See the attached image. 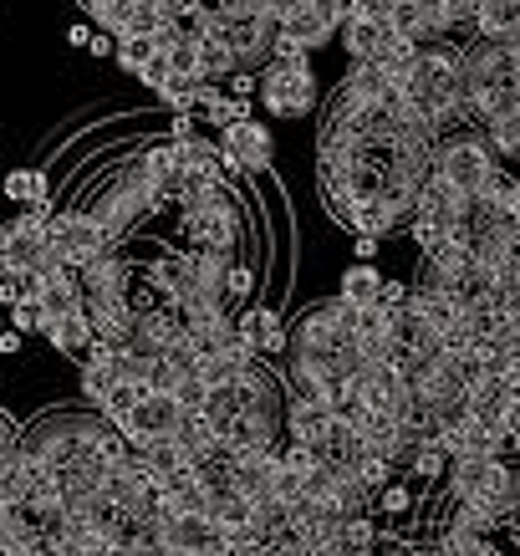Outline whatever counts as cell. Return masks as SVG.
<instances>
[{
  "instance_id": "obj_18",
  "label": "cell",
  "mask_w": 520,
  "mask_h": 556,
  "mask_svg": "<svg viewBox=\"0 0 520 556\" xmlns=\"http://www.w3.org/2000/svg\"><path fill=\"white\" fill-rule=\"evenodd\" d=\"M408 470L423 475V480H439V475L449 470V455H444V444H439V439H423L419 450H414V459H408Z\"/></svg>"
},
{
  "instance_id": "obj_10",
  "label": "cell",
  "mask_w": 520,
  "mask_h": 556,
  "mask_svg": "<svg viewBox=\"0 0 520 556\" xmlns=\"http://www.w3.org/2000/svg\"><path fill=\"white\" fill-rule=\"evenodd\" d=\"M281 429L291 444H306V450H321L327 444V434H332V414L321 404H302V399H291V404L281 408Z\"/></svg>"
},
{
  "instance_id": "obj_14",
  "label": "cell",
  "mask_w": 520,
  "mask_h": 556,
  "mask_svg": "<svg viewBox=\"0 0 520 556\" xmlns=\"http://www.w3.org/2000/svg\"><path fill=\"white\" fill-rule=\"evenodd\" d=\"M480 138H485V149L495 153V164H500V159L520 164V108H505L500 118H490L485 128H480Z\"/></svg>"
},
{
  "instance_id": "obj_4",
  "label": "cell",
  "mask_w": 520,
  "mask_h": 556,
  "mask_svg": "<svg viewBox=\"0 0 520 556\" xmlns=\"http://www.w3.org/2000/svg\"><path fill=\"white\" fill-rule=\"evenodd\" d=\"M107 251H113V240L102 236L98 219L87 215V210H62V215H51V261H56V266L83 270Z\"/></svg>"
},
{
  "instance_id": "obj_30",
  "label": "cell",
  "mask_w": 520,
  "mask_h": 556,
  "mask_svg": "<svg viewBox=\"0 0 520 556\" xmlns=\"http://www.w3.org/2000/svg\"><path fill=\"white\" fill-rule=\"evenodd\" d=\"M0 332H5V317H0Z\"/></svg>"
},
{
  "instance_id": "obj_24",
  "label": "cell",
  "mask_w": 520,
  "mask_h": 556,
  "mask_svg": "<svg viewBox=\"0 0 520 556\" xmlns=\"http://www.w3.org/2000/svg\"><path fill=\"white\" fill-rule=\"evenodd\" d=\"M16 444H21V429H16L11 419H5V414H0V465L16 455Z\"/></svg>"
},
{
  "instance_id": "obj_1",
  "label": "cell",
  "mask_w": 520,
  "mask_h": 556,
  "mask_svg": "<svg viewBox=\"0 0 520 556\" xmlns=\"http://www.w3.org/2000/svg\"><path fill=\"white\" fill-rule=\"evenodd\" d=\"M429 174H434V179H444L459 200L470 204L474 194H480V189L500 174V164H495V153L485 149V138H480V134H454V138H439L434 159H429Z\"/></svg>"
},
{
  "instance_id": "obj_20",
  "label": "cell",
  "mask_w": 520,
  "mask_h": 556,
  "mask_svg": "<svg viewBox=\"0 0 520 556\" xmlns=\"http://www.w3.org/2000/svg\"><path fill=\"white\" fill-rule=\"evenodd\" d=\"M174 383H179V372L168 368L164 357H153L149 368H143V393H174Z\"/></svg>"
},
{
  "instance_id": "obj_19",
  "label": "cell",
  "mask_w": 520,
  "mask_h": 556,
  "mask_svg": "<svg viewBox=\"0 0 520 556\" xmlns=\"http://www.w3.org/2000/svg\"><path fill=\"white\" fill-rule=\"evenodd\" d=\"M138 83L149 87V92H164L174 77H168V62H164V51H149L143 56V67H138Z\"/></svg>"
},
{
  "instance_id": "obj_13",
  "label": "cell",
  "mask_w": 520,
  "mask_h": 556,
  "mask_svg": "<svg viewBox=\"0 0 520 556\" xmlns=\"http://www.w3.org/2000/svg\"><path fill=\"white\" fill-rule=\"evenodd\" d=\"M378 291H383V270L378 266H347L342 270V281H337V302H347L353 312L378 302Z\"/></svg>"
},
{
  "instance_id": "obj_8",
  "label": "cell",
  "mask_w": 520,
  "mask_h": 556,
  "mask_svg": "<svg viewBox=\"0 0 520 556\" xmlns=\"http://www.w3.org/2000/svg\"><path fill=\"white\" fill-rule=\"evenodd\" d=\"M347 21V5H281V31L276 41H291L296 51H312L327 47L337 36V26Z\"/></svg>"
},
{
  "instance_id": "obj_27",
  "label": "cell",
  "mask_w": 520,
  "mask_h": 556,
  "mask_svg": "<svg viewBox=\"0 0 520 556\" xmlns=\"http://www.w3.org/2000/svg\"><path fill=\"white\" fill-rule=\"evenodd\" d=\"M113 47H118V41H107V36H98V31H92V41H87L92 56H113Z\"/></svg>"
},
{
  "instance_id": "obj_11",
  "label": "cell",
  "mask_w": 520,
  "mask_h": 556,
  "mask_svg": "<svg viewBox=\"0 0 520 556\" xmlns=\"http://www.w3.org/2000/svg\"><path fill=\"white\" fill-rule=\"evenodd\" d=\"M41 332H47V342L62 357H83L87 348H92V327H87V312H83V306H72V312H56V317H47V321H41Z\"/></svg>"
},
{
  "instance_id": "obj_23",
  "label": "cell",
  "mask_w": 520,
  "mask_h": 556,
  "mask_svg": "<svg viewBox=\"0 0 520 556\" xmlns=\"http://www.w3.org/2000/svg\"><path fill=\"white\" fill-rule=\"evenodd\" d=\"M372 501H378V506H383L388 516H403V510L414 506V495H408V485H383L378 495H372Z\"/></svg>"
},
{
  "instance_id": "obj_21",
  "label": "cell",
  "mask_w": 520,
  "mask_h": 556,
  "mask_svg": "<svg viewBox=\"0 0 520 556\" xmlns=\"http://www.w3.org/2000/svg\"><path fill=\"white\" fill-rule=\"evenodd\" d=\"M5 332H16V338L41 332V306H36V302H16V306H11V327H5Z\"/></svg>"
},
{
  "instance_id": "obj_26",
  "label": "cell",
  "mask_w": 520,
  "mask_h": 556,
  "mask_svg": "<svg viewBox=\"0 0 520 556\" xmlns=\"http://www.w3.org/2000/svg\"><path fill=\"white\" fill-rule=\"evenodd\" d=\"M21 302V281H5L0 276V306H16Z\"/></svg>"
},
{
  "instance_id": "obj_16",
  "label": "cell",
  "mask_w": 520,
  "mask_h": 556,
  "mask_svg": "<svg viewBox=\"0 0 520 556\" xmlns=\"http://www.w3.org/2000/svg\"><path fill=\"white\" fill-rule=\"evenodd\" d=\"M138 404H143V383H107V393H102V404H98V419L123 424Z\"/></svg>"
},
{
  "instance_id": "obj_22",
  "label": "cell",
  "mask_w": 520,
  "mask_h": 556,
  "mask_svg": "<svg viewBox=\"0 0 520 556\" xmlns=\"http://www.w3.org/2000/svg\"><path fill=\"white\" fill-rule=\"evenodd\" d=\"M251 287H255V270H251V266H236V261H230V270H225V302L245 296Z\"/></svg>"
},
{
  "instance_id": "obj_9",
  "label": "cell",
  "mask_w": 520,
  "mask_h": 556,
  "mask_svg": "<svg viewBox=\"0 0 520 556\" xmlns=\"http://www.w3.org/2000/svg\"><path fill=\"white\" fill-rule=\"evenodd\" d=\"M236 338L245 342L255 357H270L286 348V321L276 306H251V312L236 321Z\"/></svg>"
},
{
  "instance_id": "obj_17",
  "label": "cell",
  "mask_w": 520,
  "mask_h": 556,
  "mask_svg": "<svg viewBox=\"0 0 520 556\" xmlns=\"http://www.w3.org/2000/svg\"><path fill=\"white\" fill-rule=\"evenodd\" d=\"M164 62H168V77H174V83H200V47H194L189 36H179L174 47H164Z\"/></svg>"
},
{
  "instance_id": "obj_25",
  "label": "cell",
  "mask_w": 520,
  "mask_h": 556,
  "mask_svg": "<svg viewBox=\"0 0 520 556\" xmlns=\"http://www.w3.org/2000/svg\"><path fill=\"white\" fill-rule=\"evenodd\" d=\"M353 255H357V266H372V255H378V240L357 236V240H353Z\"/></svg>"
},
{
  "instance_id": "obj_3",
  "label": "cell",
  "mask_w": 520,
  "mask_h": 556,
  "mask_svg": "<svg viewBox=\"0 0 520 556\" xmlns=\"http://www.w3.org/2000/svg\"><path fill=\"white\" fill-rule=\"evenodd\" d=\"M270 118H302L312 98H317V77H312V56L306 62H266V77L255 83Z\"/></svg>"
},
{
  "instance_id": "obj_12",
  "label": "cell",
  "mask_w": 520,
  "mask_h": 556,
  "mask_svg": "<svg viewBox=\"0 0 520 556\" xmlns=\"http://www.w3.org/2000/svg\"><path fill=\"white\" fill-rule=\"evenodd\" d=\"M516 31H520V5H474L470 41H490V47H505V41H510Z\"/></svg>"
},
{
  "instance_id": "obj_6",
  "label": "cell",
  "mask_w": 520,
  "mask_h": 556,
  "mask_svg": "<svg viewBox=\"0 0 520 556\" xmlns=\"http://www.w3.org/2000/svg\"><path fill=\"white\" fill-rule=\"evenodd\" d=\"M219 159H225V169L230 174H255V169H270V159H276V138L261 118H245V123H230V128H219Z\"/></svg>"
},
{
  "instance_id": "obj_29",
  "label": "cell",
  "mask_w": 520,
  "mask_h": 556,
  "mask_svg": "<svg viewBox=\"0 0 520 556\" xmlns=\"http://www.w3.org/2000/svg\"><path fill=\"white\" fill-rule=\"evenodd\" d=\"M67 41H72V47H87V41H92V26H72Z\"/></svg>"
},
{
  "instance_id": "obj_7",
  "label": "cell",
  "mask_w": 520,
  "mask_h": 556,
  "mask_svg": "<svg viewBox=\"0 0 520 556\" xmlns=\"http://www.w3.org/2000/svg\"><path fill=\"white\" fill-rule=\"evenodd\" d=\"M388 36H393L388 5H347V21L337 26L332 41L353 56V67H363V62H378V56H383Z\"/></svg>"
},
{
  "instance_id": "obj_2",
  "label": "cell",
  "mask_w": 520,
  "mask_h": 556,
  "mask_svg": "<svg viewBox=\"0 0 520 556\" xmlns=\"http://www.w3.org/2000/svg\"><path fill=\"white\" fill-rule=\"evenodd\" d=\"M185 210V236L194 251H215V255H230L240 245V210L236 200L219 189V194H210V200H194V204H179Z\"/></svg>"
},
{
  "instance_id": "obj_5",
  "label": "cell",
  "mask_w": 520,
  "mask_h": 556,
  "mask_svg": "<svg viewBox=\"0 0 520 556\" xmlns=\"http://www.w3.org/2000/svg\"><path fill=\"white\" fill-rule=\"evenodd\" d=\"M179 424H185V414H179V404L168 393H143V404L123 424H113V429L123 434L128 450H149V444H168V439L179 434Z\"/></svg>"
},
{
  "instance_id": "obj_15",
  "label": "cell",
  "mask_w": 520,
  "mask_h": 556,
  "mask_svg": "<svg viewBox=\"0 0 520 556\" xmlns=\"http://www.w3.org/2000/svg\"><path fill=\"white\" fill-rule=\"evenodd\" d=\"M5 200H16L21 210H41V204H51V185L41 169H11L5 174Z\"/></svg>"
},
{
  "instance_id": "obj_31",
  "label": "cell",
  "mask_w": 520,
  "mask_h": 556,
  "mask_svg": "<svg viewBox=\"0 0 520 556\" xmlns=\"http://www.w3.org/2000/svg\"><path fill=\"white\" fill-rule=\"evenodd\" d=\"M403 556H419V552H403Z\"/></svg>"
},
{
  "instance_id": "obj_28",
  "label": "cell",
  "mask_w": 520,
  "mask_h": 556,
  "mask_svg": "<svg viewBox=\"0 0 520 556\" xmlns=\"http://www.w3.org/2000/svg\"><path fill=\"white\" fill-rule=\"evenodd\" d=\"M21 342H26V338H16V332H0V357H16Z\"/></svg>"
}]
</instances>
